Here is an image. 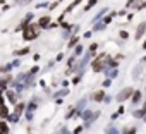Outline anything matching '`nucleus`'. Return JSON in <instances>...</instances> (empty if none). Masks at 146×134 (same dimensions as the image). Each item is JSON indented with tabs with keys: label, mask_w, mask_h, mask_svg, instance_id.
Segmentation results:
<instances>
[{
	"label": "nucleus",
	"mask_w": 146,
	"mask_h": 134,
	"mask_svg": "<svg viewBox=\"0 0 146 134\" xmlns=\"http://www.w3.org/2000/svg\"><path fill=\"white\" fill-rule=\"evenodd\" d=\"M131 93H132V90H131V88H129V90H125V91H120V93H119V96H117V100H119V101H124Z\"/></svg>",
	"instance_id": "nucleus-1"
},
{
	"label": "nucleus",
	"mask_w": 146,
	"mask_h": 134,
	"mask_svg": "<svg viewBox=\"0 0 146 134\" xmlns=\"http://www.w3.org/2000/svg\"><path fill=\"white\" fill-rule=\"evenodd\" d=\"M144 29H146V23H141V24H139V28H137V33H136V38H137V40L144 34Z\"/></svg>",
	"instance_id": "nucleus-2"
},
{
	"label": "nucleus",
	"mask_w": 146,
	"mask_h": 134,
	"mask_svg": "<svg viewBox=\"0 0 146 134\" xmlns=\"http://www.w3.org/2000/svg\"><path fill=\"white\" fill-rule=\"evenodd\" d=\"M95 98H96V101H102V98H103V91H98V93L95 95Z\"/></svg>",
	"instance_id": "nucleus-7"
},
{
	"label": "nucleus",
	"mask_w": 146,
	"mask_h": 134,
	"mask_svg": "<svg viewBox=\"0 0 146 134\" xmlns=\"http://www.w3.org/2000/svg\"><path fill=\"white\" fill-rule=\"evenodd\" d=\"M48 21H50V17H48V16H45V17H41V19H40V26H41V28H45V26H48Z\"/></svg>",
	"instance_id": "nucleus-4"
},
{
	"label": "nucleus",
	"mask_w": 146,
	"mask_h": 134,
	"mask_svg": "<svg viewBox=\"0 0 146 134\" xmlns=\"http://www.w3.org/2000/svg\"><path fill=\"white\" fill-rule=\"evenodd\" d=\"M24 53H28V48H23V50L17 52V55H24Z\"/></svg>",
	"instance_id": "nucleus-9"
},
{
	"label": "nucleus",
	"mask_w": 146,
	"mask_h": 134,
	"mask_svg": "<svg viewBox=\"0 0 146 134\" xmlns=\"http://www.w3.org/2000/svg\"><path fill=\"white\" fill-rule=\"evenodd\" d=\"M144 108H146V105H144Z\"/></svg>",
	"instance_id": "nucleus-11"
},
{
	"label": "nucleus",
	"mask_w": 146,
	"mask_h": 134,
	"mask_svg": "<svg viewBox=\"0 0 146 134\" xmlns=\"http://www.w3.org/2000/svg\"><path fill=\"white\" fill-rule=\"evenodd\" d=\"M21 110H23V105H17V108H16V117L21 113Z\"/></svg>",
	"instance_id": "nucleus-8"
},
{
	"label": "nucleus",
	"mask_w": 146,
	"mask_h": 134,
	"mask_svg": "<svg viewBox=\"0 0 146 134\" xmlns=\"http://www.w3.org/2000/svg\"><path fill=\"white\" fill-rule=\"evenodd\" d=\"M9 101H11V103H16V101H17V100H16V95H14L12 91L9 93Z\"/></svg>",
	"instance_id": "nucleus-6"
},
{
	"label": "nucleus",
	"mask_w": 146,
	"mask_h": 134,
	"mask_svg": "<svg viewBox=\"0 0 146 134\" xmlns=\"http://www.w3.org/2000/svg\"><path fill=\"white\" fill-rule=\"evenodd\" d=\"M139 98H141V95H139V91H137V93H134V101H137Z\"/></svg>",
	"instance_id": "nucleus-10"
},
{
	"label": "nucleus",
	"mask_w": 146,
	"mask_h": 134,
	"mask_svg": "<svg viewBox=\"0 0 146 134\" xmlns=\"http://www.w3.org/2000/svg\"><path fill=\"white\" fill-rule=\"evenodd\" d=\"M96 2H98V0H90V2H88V5L84 7V11H88V9H91V7H93V5H95Z\"/></svg>",
	"instance_id": "nucleus-5"
},
{
	"label": "nucleus",
	"mask_w": 146,
	"mask_h": 134,
	"mask_svg": "<svg viewBox=\"0 0 146 134\" xmlns=\"http://www.w3.org/2000/svg\"><path fill=\"white\" fill-rule=\"evenodd\" d=\"M9 132V127L5 122H0V134H7Z\"/></svg>",
	"instance_id": "nucleus-3"
}]
</instances>
